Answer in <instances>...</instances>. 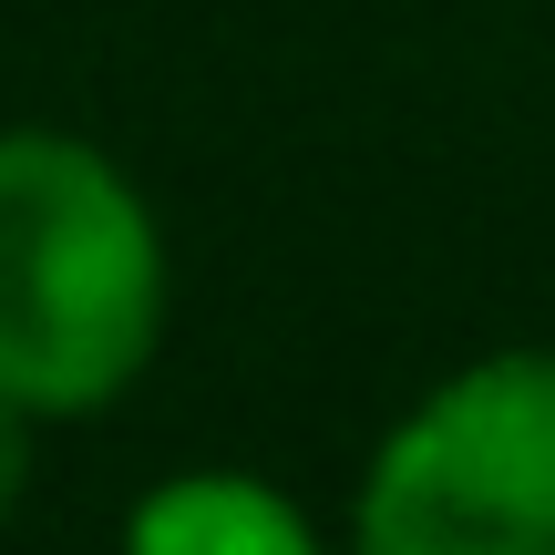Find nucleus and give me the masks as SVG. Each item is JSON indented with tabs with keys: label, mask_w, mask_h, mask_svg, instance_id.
I'll return each mask as SVG.
<instances>
[{
	"label": "nucleus",
	"mask_w": 555,
	"mask_h": 555,
	"mask_svg": "<svg viewBox=\"0 0 555 555\" xmlns=\"http://www.w3.org/2000/svg\"><path fill=\"white\" fill-rule=\"evenodd\" d=\"M31 433H41V422L21 412L11 391H0V525H11V515H21V494H31Z\"/></svg>",
	"instance_id": "obj_4"
},
{
	"label": "nucleus",
	"mask_w": 555,
	"mask_h": 555,
	"mask_svg": "<svg viewBox=\"0 0 555 555\" xmlns=\"http://www.w3.org/2000/svg\"><path fill=\"white\" fill-rule=\"evenodd\" d=\"M350 555H555V350L442 371L360 463Z\"/></svg>",
	"instance_id": "obj_2"
},
{
	"label": "nucleus",
	"mask_w": 555,
	"mask_h": 555,
	"mask_svg": "<svg viewBox=\"0 0 555 555\" xmlns=\"http://www.w3.org/2000/svg\"><path fill=\"white\" fill-rule=\"evenodd\" d=\"M176 268L144 185L62 124H0V391L93 422L155 371Z\"/></svg>",
	"instance_id": "obj_1"
},
{
	"label": "nucleus",
	"mask_w": 555,
	"mask_h": 555,
	"mask_svg": "<svg viewBox=\"0 0 555 555\" xmlns=\"http://www.w3.org/2000/svg\"><path fill=\"white\" fill-rule=\"evenodd\" d=\"M124 555H330V545L288 483L237 474V463H185L124 504Z\"/></svg>",
	"instance_id": "obj_3"
}]
</instances>
